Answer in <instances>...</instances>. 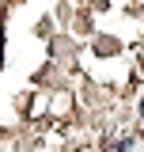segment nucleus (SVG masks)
I'll return each instance as SVG.
<instances>
[{
  "instance_id": "obj_1",
  "label": "nucleus",
  "mask_w": 144,
  "mask_h": 152,
  "mask_svg": "<svg viewBox=\"0 0 144 152\" xmlns=\"http://www.w3.org/2000/svg\"><path fill=\"white\" fill-rule=\"evenodd\" d=\"M140 114H144V107H140Z\"/></svg>"
}]
</instances>
